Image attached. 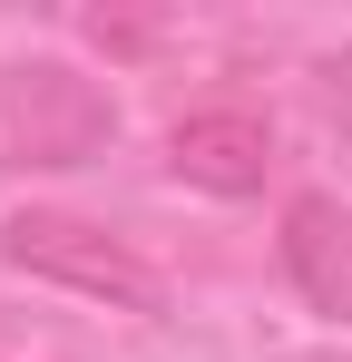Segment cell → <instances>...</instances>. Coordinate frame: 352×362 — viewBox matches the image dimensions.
Masks as SVG:
<instances>
[{"mask_svg":"<svg viewBox=\"0 0 352 362\" xmlns=\"http://www.w3.org/2000/svg\"><path fill=\"white\" fill-rule=\"evenodd\" d=\"M284 274L303 284L313 313H343L352 303V226L333 196H293L284 206Z\"/></svg>","mask_w":352,"mask_h":362,"instance_id":"4","label":"cell"},{"mask_svg":"<svg viewBox=\"0 0 352 362\" xmlns=\"http://www.w3.org/2000/svg\"><path fill=\"white\" fill-rule=\"evenodd\" d=\"M0 137L20 167H88L117 137V108L98 78H78L69 59H30L0 78Z\"/></svg>","mask_w":352,"mask_h":362,"instance_id":"2","label":"cell"},{"mask_svg":"<svg viewBox=\"0 0 352 362\" xmlns=\"http://www.w3.org/2000/svg\"><path fill=\"white\" fill-rule=\"evenodd\" d=\"M167 167L186 186H206V196H254L264 167H274V127L254 108H196V118H176Z\"/></svg>","mask_w":352,"mask_h":362,"instance_id":"3","label":"cell"},{"mask_svg":"<svg viewBox=\"0 0 352 362\" xmlns=\"http://www.w3.org/2000/svg\"><path fill=\"white\" fill-rule=\"evenodd\" d=\"M0 264L40 274V284H69V294H98L117 313H167V284H157V264L137 245H117L88 216H59V206H20L0 226Z\"/></svg>","mask_w":352,"mask_h":362,"instance_id":"1","label":"cell"}]
</instances>
